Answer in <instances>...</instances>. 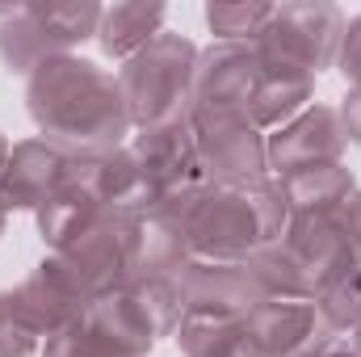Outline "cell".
I'll return each instance as SVG.
<instances>
[{
    "mask_svg": "<svg viewBox=\"0 0 361 357\" xmlns=\"http://www.w3.org/2000/svg\"><path fill=\"white\" fill-rule=\"evenodd\" d=\"M76 169V156L59 152L55 143L47 139H30V143H17L8 152V164H4V177H0V206L13 210V206H42L47 198H55Z\"/></svg>",
    "mask_w": 361,
    "mask_h": 357,
    "instance_id": "9",
    "label": "cell"
},
{
    "mask_svg": "<svg viewBox=\"0 0 361 357\" xmlns=\"http://www.w3.org/2000/svg\"><path fill=\"white\" fill-rule=\"evenodd\" d=\"M30 118L38 122L42 139L68 156H105L130 131V114L118 89V72L80 55L47 59L25 80Z\"/></svg>",
    "mask_w": 361,
    "mask_h": 357,
    "instance_id": "1",
    "label": "cell"
},
{
    "mask_svg": "<svg viewBox=\"0 0 361 357\" xmlns=\"http://www.w3.org/2000/svg\"><path fill=\"white\" fill-rule=\"evenodd\" d=\"M319 357H361V353H353L349 345H328V349H324Z\"/></svg>",
    "mask_w": 361,
    "mask_h": 357,
    "instance_id": "17",
    "label": "cell"
},
{
    "mask_svg": "<svg viewBox=\"0 0 361 357\" xmlns=\"http://www.w3.org/2000/svg\"><path fill=\"white\" fill-rule=\"evenodd\" d=\"M8 152H13V147H8V143L0 139V177H4V164H8Z\"/></svg>",
    "mask_w": 361,
    "mask_h": 357,
    "instance_id": "18",
    "label": "cell"
},
{
    "mask_svg": "<svg viewBox=\"0 0 361 357\" xmlns=\"http://www.w3.org/2000/svg\"><path fill=\"white\" fill-rule=\"evenodd\" d=\"M336 332L319 315L315 303H261L244 320V349L252 357H319Z\"/></svg>",
    "mask_w": 361,
    "mask_h": 357,
    "instance_id": "6",
    "label": "cell"
},
{
    "mask_svg": "<svg viewBox=\"0 0 361 357\" xmlns=\"http://www.w3.org/2000/svg\"><path fill=\"white\" fill-rule=\"evenodd\" d=\"M164 21H169V8L164 4H147V0H126V4H114L101 13V30H97V42L109 59H135L156 34H164Z\"/></svg>",
    "mask_w": 361,
    "mask_h": 357,
    "instance_id": "11",
    "label": "cell"
},
{
    "mask_svg": "<svg viewBox=\"0 0 361 357\" xmlns=\"http://www.w3.org/2000/svg\"><path fill=\"white\" fill-rule=\"evenodd\" d=\"M38 328L17 303V294H0V357H25L38 349Z\"/></svg>",
    "mask_w": 361,
    "mask_h": 357,
    "instance_id": "14",
    "label": "cell"
},
{
    "mask_svg": "<svg viewBox=\"0 0 361 357\" xmlns=\"http://www.w3.org/2000/svg\"><path fill=\"white\" fill-rule=\"evenodd\" d=\"M311 97H315V76L294 72V68H269V63H265V72H261L252 97H248L244 114L252 118V126H257L261 135H273V131H281L286 122H294L302 109H311V105H315Z\"/></svg>",
    "mask_w": 361,
    "mask_h": 357,
    "instance_id": "10",
    "label": "cell"
},
{
    "mask_svg": "<svg viewBox=\"0 0 361 357\" xmlns=\"http://www.w3.org/2000/svg\"><path fill=\"white\" fill-rule=\"evenodd\" d=\"M345 143L349 139H345L341 114L328 105H311L294 122H286L281 131H273L265 139L269 173H277V181H286L302 169H315V164H341Z\"/></svg>",
    "mask_w": 361,
    "mask_h": 357,
    "instance_id": "7",
    "label": "cell"
},
{
    "mask_svg": "<svg viewBox=\"0 0 361 357\" xmlns=\"http://www.w3.org/2000/svg\"><path fill=\"white\" fill-rule=\"evenodd\" d=\"M336 63H341V72L353 80V89H361V13L345 25V42H341Z\"/></svg>",
    "mask_w": 361,
    "mask_h": 357,
    "instance_id": "15",
    "label": "cell"
},
{
    "mask_svg": "<svg viewBox=\"0 0 361 357\" xmlns=\"http://www.w3.org/2000/svg\"><path fill=\"white\" fill-rule=\"evenodd\" d=\"M336 114H341L345 139H353V143H361V89H353V92H349V97H345V105H341Z\"/></svg>",
    "mask_w": 361,
    "mask_h": 357,
    "instance_id": "16",
    "label": "cell"
},
{
    "mask_svg": "<svg viewBox=\"0 0 361 357\" xmlns=\"http://www.w3.org/2000/svg\"><path fill=\"white\" fill-rule=\"evenodd\" d=\"M265 63L257 47L244 42H214L210 51H197L193 68V109H244L257 89Z\"/></svg>",
    "mask_w": 361,
    "mask_h": 357,
    "instance_id": "8",
    "label": "cell"
},
{
    "mask_svg": "<svg viewBox=\"0 0 361 357\" xmlns=\"http://www.w3.org/2000/svg\"><path fill=\"white\" fill-rule=\"evenodd\" d=\"M197 169L210 185H257L269 173L265 135L244 109H189Z\"/></svg>",
    "mask_w": 361,
    "mask_h": 357,
    "instance_id": "5",
    "label": "cell"
},
{
    "mask_svg": "<svg viewBox=\"0 0 361 357\" xmlns=\"http://www.w3.org/2000/svg\"><path fill=\"white\" fill-rule=\"evenodd\" d=\"M349 17L336 4H273L265 34L257 38V55L269 68H294L319 76L336 63Z\"/></svg>",
    "mask_w": 361,
    "mask_h": 357,
    "instance_id": "4",
    "label": "cell"
},
{
    "mask_svg": "<svg viewBox=\"0 0 361 357\" xmlns=\"http://www.w3.org/2000/svg\"><path fill=\"white\" fill-rule=\"evenodd\" d=\"M101 4H13L0 21V59L17 76H34L47 59L72 55L80 42L97 38Z\"/></svg>",
    "mask_w": 361,
    "mask_h": 357,
    "instance_id": "3",
    "label": "cell"
},
{
    "mask_svg": "<svg viewBox=\"0 0 361 357\" xmlns=\"http://www.w3.org/2000/svg\"><path fill=\"white\" fill-rule=\"evenodd\" d=\"M277 185L286 193L290 214H336L353 198V177L341 164H315V169H302Z\"/></svg>",
    "mask_w": 361,
    "mask_h": 357,
    "instance_id": "12",
    "label": "cell"
},
{
    "mask_svg": "<svg viewBox=\"0 0 361 357\" xmlns=\"http://www.w3.org/2000/svg\"><path fill=\"white\" fill-rule=\"evenodd\" d=\"M273 17V4L257 0H223V4H206V30L214 34V42H244L257 47V38L265 34Z\"/></svg>",
    "mask_w": 361,
    "mask_h": 357,
    "instance_id": "13",
    "label": "cell"
},
{
    "mask_svg": "<svg viewBox=\"0 0 361 357\" xmlns=\"http://www.w3.org/2000/svg\"><path fill=\"white\" fill-rule=\"evenodd\" d=\"M193 68L197 47L173 30L156 34L135 59L118 68V89L126 101L130 126H169L185 122L193 109Z\"/></svg>",
    "mask_w": 361,
    "mask_h": 357,
    "instance_id": "2",
    "label": "cell"
}]
</instances>
